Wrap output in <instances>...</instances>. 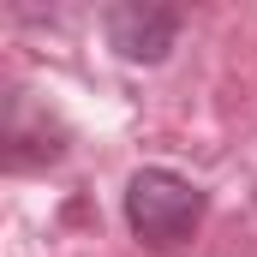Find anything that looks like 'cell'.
I'll return each mask as SVG.
<instances>
[{
  "instance_id": "6da1fadb",
  "label": "cell",
  "mask_w": 257,
  "mask_h": 257,
  "mask_svg": "<svg viewBox=\"0 0 257 257\" xmlns=\"http://www.w3.org/2000/svg\"><path fill=\"white\" fill-rule=\"evenodd\" d=\"M197 221H203V192L186 174H174V168H138L126 180V227L144 245L168 251V245L192 239Z\"/></svg>"
},
{
  "instance_id": "7a4b0ae2",
  "label": "cell",
  "mask_w": 257,
  "mask_h": 257,
  "mask_svg": "<svg viewBox=\"0 0 257 257\" xmlns=\"http://www.w3.org/2000/svg\"><path fill=\"white\" fill-rule=\"evenodd\" d=\"M108 42L114 54L132 66H156L168 60V48L180 42V12L174 6H144V0H126L108 12Z\"/></svg>"
}]
</instances>
